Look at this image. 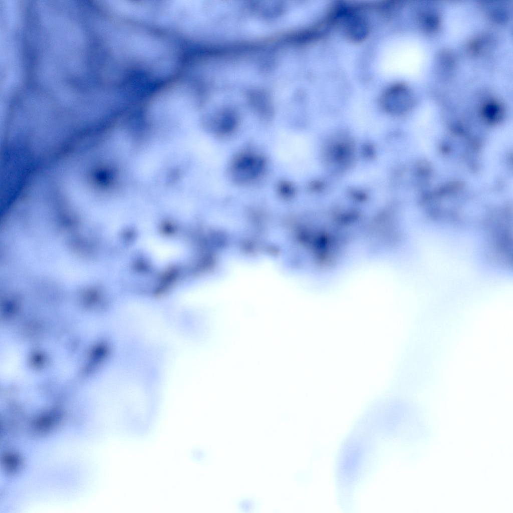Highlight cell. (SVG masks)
Wrapping results in <instances>:
<instances>
[{
  "label": "cell",
  "instance_id": "1",
  "mask_svg": "<svg viewBox=\"0 0 513 513\" xmlns=\"http://www.w3.org/2000/svg\"><path fill=\"white\" fill-rule=\"evenodd\" d=\"M266 167L264 158L255 152L245 151L237 154L229 168L231 178L236 183L253 182L264 174Z\"/></svg>",
  "mask_w": 513,
  "mask_h": 513
},
{
  "label": "cell",
  "instance_id": "2",
  "mask_svg": "<svg viewBox=\"0 0 513 513\" xmlns=\"http://www.w3.org/2000/svg\"><path fill=\"white\" fill-rule=\"evenodd\" d=\"M338 24L341 25L344 36L352 42H362L368 36L369 24L356 8L346 5Z\"/></svg>",
  "mask_w": 513,
  "mask_h": 513
},
{
  "label": "cell",
  "instance_id": "3",
  "mask_svg": "<svg viewBox=\"0 0 513 513\" xmlns=\"http://www.w3.org/2000/svg\"><path fill=\"white\" fill-rule=\"evenodd\" d=\"M407 91L400 84L388 87L382 93L380 103L384 109L390 113L399 111L406 100Z\"/></svg>",
  "mask_w": 513,
  "mask_h": 513
},
{
  "label": "cell",
  "instance_id": "4",
  "mask_svg": "<svg viewBox=\"0 0 513 513\" xmlns=\"http://www.w3.org/2000/svg\"><path fill=\"white\" fill-rule=\"evenodd\" d=\"M237 123L238 119L233 112L230 111H224L216 118L215 130L219 135H228L236 129Z\"/></svg>",
  "mask_w": 513,
  "mask_h": 513
},
{
  "label": "cell",
  "instance_id": "5",
  "mask_svg": "<svg viewBox=\"0 0 513 513\" xmlns=\"http://www.w3.org/2000/svg\"><path fill=\"white\" fill-rule=\"evenodd\" d=\"M278 191L282 195L288 196L292 195L295 191L294 188L291 184L286 181L280 183L278 185Z\"/></svg>",
  "mask_w": 513,
  "mask_h": 513
}]
</instances>
